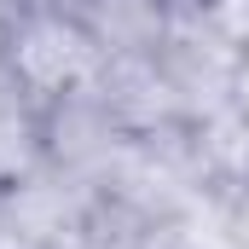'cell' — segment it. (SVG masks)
I'll list each match as a JSON object with an SVG mask.
<instances>
[{"instance_id": "obj_1", "label": "cell", "mask_w": 249, "mask_h": 249, "mask_svg": "<svg viewBox=\"0 0 249 249\" xmlns=\"http://www.w3.org/2000/svg\"><path fill=\"white\" fill-rule=\"evenodd\" d=\"M105 47L81 29L75 12H58V6H23L12 23H6V81L18 93H29L41 110L58 105L70 93L93 87L99 70H105Z\"/></svg>"}, {"instance_id": "obj_2", "label": "cell", "mask_w": 249, "mask_h": 249, "mask_svg": "<svg viewBox=\"0 0 249 249\" xmlns=\"http://www.w3.org/2000/svg\"><path fill=\"white\" fill-rule=\"evenodd\" d=\"M47 162V139H41V105L29 93H18L0 75V191L29 180Z\"/></svg>"}, {"instance_id": "obj_3", "label": "cell", "mask_w": 249, "mask_h": 249, "mask_svg": "<svg viewBox=\"0 0 249 249\" xmlns=\"http://www.w3.org/2000/svg\"><path fill=\"white\" fill-rule=\"evenodd\" d=\"M209 220H214V238L226 249H249V174L220 180L209 191Z\"/></svg>"}, {"instance_id": "obj_4", "label": "cell", "mask_w": 249, "mask_h": 249, "mask_svg": "<svg viewBox=\"0 0 249 249\" xmlns=\"http://www.w3.org/2000/svg\"><path fill=\"white\" fill-rule=\"evenodd\" d=\"M232 105L249 116V58H244V70H238V99H232Z\"/></svg>"}, {"instance_id": "obj_5", "label": "cell", "mask_w": 249, "mask_h": 249, "mask_svg": "<svg viewBox=\"0 0 249 249\" xmlns=\"http://www.w3.org/2000/svg\"><path fill=\"white\" fill-rule=\"evenodd\" d=\"M0 75H6V29H0Z\"/></svg>"}]
</instances>
